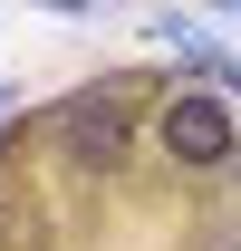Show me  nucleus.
I'll use <instances>...</instances> for the list:
<instances>
[{
    "mask_svg": "<svg viewBox=\"0 0 241 251\" xmlns=\"http://www.w3.org/2000/svg\"><path fill=\"white\" fill-rule=\"evenodd\" d=\"M154 135H164V155H174L183 174H212V164H232V155H241V135H232V106H222V97H203V87H193V97H174Z\"/></svg>",
    "mask_w": 241,
    "mask_h": 251,
    "instance_id": "obj_1",
    "label": "nucleus"
},
{
    "mask_svg": "<svg viewBox=\"0 0 241 251\" xmlns=\"http://www.w3.org/2000/svg\"><path fill=\"white\" fill-rule=\"evenodd\" d=\"M68 145H77L87 164H116V155H125V116L87 97V106H68Z\"/></svg>",
    "mask_w": 241,
    "mask_h": 251,
    "instance_id": "obj_2",
    "label": "nucleus"
},
{
    "mask_svg": "<svg viewBox=\"0 0 241 251\" xmlns=\"http://www.w3.org/2000/svg\"><path fill=\"white\" fill-rule=\"evenodd\" d=\"M0 232H10V184H0Z\"/></svg>",
    "mask_w": 241,
    "mask_h": 251,
    "instance_id": "obj_3",
    "label": "nucleus"
},
{
    "mask_svg": "<svg viewBox=\"0 0 241 251\" xmlns=\"http://www.w3.org/2000/svg\"><path fill=\"white\" fill-rule=\"evenodd\" d=\"M232 87H241V68H232Z\"/></svg>",
    "mask_w": 241,
    "mask_h": 251,
    "instance_id": "obj_4",
    "label": "nucleus"
}]
</instances>
